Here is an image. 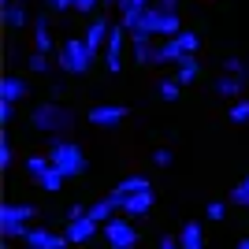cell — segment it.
<instances>
[{
  "instance_id": "1",
  "label": "cell",
  "mask_w": 249,
  "mask_h": 249,
  "mask_svg": "<svg viewBox=\"0 0 249 249\" xmlns=\"http://www.w3.org/2000/svg\"><path fill=\"white\" fill-rule=\"evenodd\" d=\"M30 123H34V130H41V134H67L74 126V112L60 101H45L30 112Z\"/></svg>"
},
{
  "instance_id": "2",
  "label": "cell",
  "mask_w": 249,
  "mask_h": 249,
  "mask_svg": "<svg viewBox=\"0 0 249 249\" xmlns=\"http://www.w3.org/2000/svg\"><path fill=\"white\" fill-rule=\"evenodd\" d=\"M49 164L60 171L63 178H74L86 171V153L78 142H71V138H56L49 145Z\"/></svg>"
},
{
  "instance_id": "3",
  "label": "cell",
  "mask_w": 249,
  "mask_h": 249,
  "mask_svg": "<svg viewBox=\"0 0 249 249\" xmlns=\"http://www.w3.org/2000/svg\"><path fill=\"white\" fill-rule=\"evenodd\" d=\"M134 34H142V37H178L182 34V19L178 15H171V11H160V8H145L142 11V19H138ZM130 34V37H134Z\"/></svg>"
},
{
  "instance_id": "4",
  "label": "cell",
  "mask_w": 249,
  "mask_h": 249,
  "mask_svg": "<svg viewBox=\"0 0 249 249\" xmlns=\"http://www.w3.org/2000/svg\"><path fill=\"white\" fill-rule=\"evenodd\" d=\"M34 216H37L34 205H0V234L4 238H26Z\"/></svg>"
},
{
  "instance_id": "5",
  "label": "cell",
  "mask_w": 249,
  "mask_h": 249,
  "mask_svg": "<svg viewBox=\"0 0 249 249\" xmlns=\"http://www.w3.org/2000/svg\"><path fill=\"white\" fill-rule=\"evenodd\" d=\"M201 49V37L194 30H182L178 37H167V41L156 45V63H182L186 56H194V52Z\"/></svg>"
},
{
  "instance_id": "6",
  "label": "cell",
  "mask_w": 249,
  "mask_h": 249,
  "mask_svg": "<svg viewBox=\"0 0 249 249\" xmlns=\"http://www.w3.org/2000/svg\"><path fill=\"white\" fill-rule=\"evenodd\" d=\"M89 67H93L89 45H86L82 37H67V41L60 45V71L63 74H86Z\"/></svg>"
},
{
  "instance_id": "7",
  "label": "cell",
  "mask_w": 249,
  "mask_h": 249,
  "mask_svg": "<svg viewBox=\"0 0 249 249\" xmlns=\"http://www.w3.org/2000/svg\"><path fill=\"white\" fill-rule=\"evenodd\" d=\"M138 227H134V219H126V216H115L104 223V242L112 249H134L138 246Z\"/></svg>"
},
{
  "instance_id": "8",
  "label": "cell",
  "mask_w": 249,
  "mask_h": 249,
  "mask_svg": "<svg viewBox=\"0 0 249 249\" xmlns=\"http://www.w3.org/2000/svg\"><path fill=\"white\" fill-rule=\"evenodd\" d=\"M108 197L115 201V208H119L126 219H142V216L153 212V190H134V194H115L112 190Z\"/></svg>"
},
{
  "instance_id": "9",
  "label": "cell",
  "mask_w": 249,
  "mask_h": 249,
  "mask_svg": "<svg viewBox=\"0 0 249 249\" xmlns=\"http://www.w3.org/2000/svg\"><path fill=\"white\" fill-rule=\"evenodd\" d=\"M126 115H130V108H126V104H93L86 119H89L93 126H104V130H108V126H119Z\"/></svg>"
},
{
  "instance_id": "10",
  "label": "cell",
  "mask_w": 249,
  "mask_h": 249,
  "mask_svg": "<svg viewBox=\"0 0 249 249\" xmlns=\"http://www.w3.org/2000/svg\"><path fill=\"white\" fill-rule=\"evenodd\" d=\"M67 246H71L67 234H56L49 227H30V234H26V249H67Z\"/></svg>"
},
{
  "instance_id": "11",
  "label": "cell",
  "mask_w": 249,
  "mask_h": 249,
  "mask_svg": "<svg viewBox=\"0 0 249 249\" xmlns=\"http://www.w3.org/2000/svg\"><path fill=\"white\" fill-rule=\"evenodd\" d=\"M112 26H115V22H108V19H93V22H89V26H86L82 41L89 45V52H93V56H101V52H104V45H108V37H112Z\"/></svg>"
},
{
  "instance_id": "12",
  "label": "cell",
  "mask_w": 249,
  "mask_h": 249,
  "mask_svg": "<svg viewBox=\"0 0 249 249\" xmlns=\"http://www.w3.org/2000/svg\"><path fill=\"white\" fill-rule=\"evenodd\" d=\"M123 37H126L123 26H112V37H108V45H104V63H108L112 74L123 71Z\"/></svg>"
},
{
  "instance_id": "13",
  "label": "cell",
  "mask_w": 249,
  "mask_h": 249,
  "mask_svg": "<svg viewBox=\"0 0 249 249\" xmlns=\"http://www.w3.org/2000/svg\"><path fill=\"white\" fill-rule=\"evenodd\" d=\"M97 231H101V223H97V219H89V216H82V219H71L63 234H67V242H71V246H82V242L93 238Z\"/></svg>"
},
{
  "instance_id": "14",
  "label": "cell",
  "mask_w": 249,
  "mask_h": 249,
  "mask_svg": "<svg viewBox=\"0 0 249 249\" xmlns=\"http://www.w3.org/2000/svg\"><path fill=\"white\" fill-rule=\"evenodd\" d=\"M216 93L223 97V101H242V93H246V78H242V74H219V78H216Z\"/></svg>"
},
{
  "instance_id": "15",
  "label": "cell",
  "mask_w": 249,
  "mask_h": 249,
  "mask_svg": "<svg viewBox=\"0 0 249 249\" xmlns=\"http://www.w3.org/2000/svg\"><path fill=\"white\" fill-rule=\"evenodd\" d=\"M178 246H182V249H205V231H201L197 219L182 223V231H178Z\"/></svg>"
},
{
  "instance_id": "16",
  "label": "cell",
  "mask_w": 249,
  "mask_h": 249,
  "mask_svg": "<svg viewBox=\"0 0 249 249\" xmlns=\"http://www.w3.org/2000/svg\"><path fill=\"white\" fill-rule=\"evenodd\" d=\"M22 97H26V82L15 78V74H4V78H0V101L15 104V101H22Z\"/></svg>"
},
{
  "instance_id": "17",
  "label": "cell",
  "mask_w": 249,
  "mask_h": 249,
  "mask_svg": "<svg viewBox=\"0 0 249 249\" xmlns=\"http://www.w3.org/2000/svg\"><path fill=\"white\" fill-rule=\"evenodd\" d=\"M26 22H30V15H26V8H22L19 0H15V4H4V26H8V30H22Z\"/></svg>"
},
{
  "instance_id": "18",
  "label": "cell",
  "mask_w": 249,
  "mask_h": 249,
  "mask_svg": "<svg viewBox=\"0 0 249 249\" xmlns=\"http://www.w3.org/2000/svg\"><path fill=\"white\" fill-rule=\"evenodd\" d=\"M130 41H134V60H138V63H156V45H153V37L134 34Z\"/></svg>"
},
{
  "instance_id": "19",
  "label": "cell",
  "mask_w": 249,
  "mask_h": 249,
  "mask_svg": "<svg viewBox=\"0 0 249 249\" xmlns=\"http://www.w3.org/2000/svg\"><path fill=\"white\" fill-rule=\"evenodd\" d=\"M49 49H52V30H49V22H45V15L37 22H34V52H45L49 56Z\"/></svg>"
},
{
  "instance_id": "20",
  "label": "cell",
  "mask_w": 249,
  "mask_h": 249,
  "mask_svg": "<svg viewBox=\"0 0 249 249\" xmlns=\"http://www.w3.org/2000/svg\"><path fill=\"white\" fill-rule=\"evenodd\" d=\"M112 212H115V201H112V197H101V201H93V205H89V219H97L101 227L108 223V219H115Z\"/></svg>"
},
{
  "instance_id": "21",
  "label": "cell",
  "mask_w": 249,
  "mask_h": 249,
  "mask_svg": "<svg viewBox=\"0 0 249 249\" xmlns=\"http://www.w3.org/2000/svg\"><path fill=\"white\" fill-rule=\"evenodd\" d=\"M156 93H160V101H178V93H182V82H178V78H160V82H156Z\"/></svg>"
},
{
  "instance_id": "22",
  "label": "cell",
  "mask_w": 249,
  "mask_h": 249,
  "mask_svg": "<svg viewBox=\"0 0 249 249\" xmlns=\"http://www.w3.org/2000/svg\"><path fill=\"white\" fill-rule=\"evenodd\" d=\"M34 182H37V186H41V190H45V194H56V190H60V186H63V182H67V178H63V175H60V171H56V167H49V171H45V175H41V178H34Z\"/></svg>"
},
{
  "instance_id": "23",
  "label": "cell",
  "mask_w": 249,
  "mask_h": 249,
  "mask_svg": "<svg viewBox=\"0 0 249 249\" xmlns=\"http://www.w3.org/2000/svg\"><path fill=\"white\" fill-rule=\"evenodd\" d=\"M197 71H201V67H197V60H194V56H186V60L178 63L175 78H178V82H182V86H190V82H194V78H197Z\"/></svg>"
},
{
  "instance_id": "24",
  "label": "cell",
  "mask_w": 249,
  "mask_h": 249,
  "mask_svg": "<svg viewBox=\"0 0 249 249\" xmlns=\"http://www.w3.org/2000/svg\"><path fill=\"white\" fill-rule=\"evenodd\" d=\"M134 190H153V182H149L145 175H130V178H123V182L115 186V194H134Z\"/></svg>"
},
{
  "instance_id": "25",
  "label": "cell",
  "mask_w": 249,
  "mask_h": 249,
  "mask_svg": "<svg viewBox=\"0 0 249 249\" xmlns=\"http://www.w3.org/2000/svg\"><path fill=\"white\" fill-rule=\"evenodd\" d=\"M49 156H41V153H34V156H26V171H30V175L34 178H41L45 175V171H49Z\"/></svg>"
},
{
  "instance_id": "26",
  "label": "cell",
  "mask_w": 249,
  "mask_h": 249,
  "mask_svg": "<svg viewBox=\"0 0 249 249\" xmlns=\"http://www.w3.org/2000/svg\"><path fill=\"white\" fill-rule=\"evenodd\" d=\"M231 205L249 208V175L242 178V182H234V190H231Z\"/></svg>"
},
{
  "instance_id": "27",
  "label": "cell",
  "mask_w": 249,
  "mask_h": 249,
  "mask_svg": "<svg viewBox=\"0 0 249 249\" xmlns=\"http://www.w3.org/2000/svg\"><path fill=\"white\" fill-rule=\"evenodd\" d=\"M231 123H249V97H242V101L231 104V115H227Z\"/></svg>"
},
{
  "instance_id": "28",
  "label": "cell",
  "mask_w": 249,
  "mask_h": 249,
  "mask_svg": "<svg viewBox=\"0 0 249 249\" xmlns=\"http://www.w3.org/2000/svg\"><path fill=\"white\" fill-rule=\"evenodd\" d=\"M26 63H30V71H34V74H49V71H52V63H49V56H45V52H34Z\"/></svg>"
},
{
  "instance_id": "29",
  "label": "cell",
  "mask_w": 249,
  "mask_h": 249,
  "mask_svg": "<svg viewBox=\"0 0 249 249\" xmlns=\"http://www.w3.org/2000/svg\"><path fill=\"white\" fill-rule=\"evenodd\" d=\"M205 216L212 219V223H223V216H227V205H223V201H208V205H205Z\"/></svg>"
},
{
  "instance_id": "30",
  "label": "cell",
  "mask_w": 249,
  "mask_h": 249,
  "mask_svg": "<svg viewBox=\"0 0 249 249\" xmlns=\"http://www.w3.org/2000/svg\"><path fill=\"white\" fill-rule=\"evenodd\" d=\"M11 160H15V153H11V142H8V134H4V138H0V167L8 171Z\"/></svg>"
},
{
  "instance_id": "31",
  "label": "cell",
  "mask_w": 249,
  "mask_h": 249,
  "mask_svg": "<svg viewBox=\"0 0 249 249\" xmlns=\"http://www.w3.org/2000/svg\"><path fill=\"white\" fill-rule=\"evenodd\" d=\"M223 74H242V78H246V63H242L238 56H227V60H223Z\"/></svg>"
},
{
  "instance_id": "32",
  "label": "cell",
  "mask_w": 249,
  "mask_h": 249,
  "mask_svg": "<svg viewBox=\"0 0 249 249\" xmlns=\"http://www.w3.org/2000/svg\"><path fill=\"white\" fill-rule=\"evenodd\" d=\"M171 160H175V156H171V149H156V153H153V164H156V167H171Z\"/></svg>"
},
{
  "instance_id": "33",
  "label": "cell",
  "mask_w": 249,
  "mask_h": 249,
  "mask_svg": "<svg viewBox=\"0 0 249 249\" xmlns=\"http://www.w3.org/2000/svg\"><path fill=\"white\" fill-rule=\"evenodd\" d=\"M11 119H15V104H8V101H0V126H8Z\"/></svg>"
},
{
  "instance_id": "34",
  "label": "cell",
  "mask_w": 249,
  "mask_h": 249,
  "mask_svg": "<svg viewBox=\"0 0 249 249\" xmlns=\"http://www.w3.org/2000/svg\"><path fill=\"white\" fill-rule=\"evenodd\" d=\"M101 0H74V11H82V15H89V11L97 8Z\"/></svg>"
},
{
  "instance_id": "35",
  "label": "cell",
  "mask_w": 249,
  "mask_h": 249,
  "mask_svg": "<svg viewBox=\"0 0 249 249\" xmlns=\"http://www.w3.org/2000/svg\"><path fill=\"white\" fill-rule=\"evenodd\" d=\"M45 8H52V11H67V8H74V0H45Z\"/></svg>"
},
{
  "instance_id": "36",
  "label": "cell",
  "mask_w": 249,
  "mask_h": 249,
  "mask_svg": "<svg viewBox=\"0 0 249 249\" xmlns=\"http://www.w3.org/2000/svg\"><path fill=\"white\" fill-rule=\"evenodd\" d=\"M82 216H89V208H82V205H71V208H67V223H71V219H82Z\"/></svg>"
},
{
  "instance_id": "37",
  "label": "cell",
  "mask_w": 249,
  "mask_h": 249,
  "mask_svg": "<svg viewBox=\"0 0 249 249\" xmlns=\"http://www.w3.org/2000/svg\"><path fill=\"white\" fill-rule=\"evenodd\" d=\"M156 8H160V11H171V15H178V0H160Z\"/></svg>"
},
{
  "instance_id": "38",
  "label": "cell",
  "mask_w": 249,
  "mask_h": 249,
  "mask_svg": "<svg viewBox=\"0 0 249 249\" xmlns=\"http://www.w3.org/2000/svg\"><path fill=\"white\" fill-rule=\"evenodd\" d=\"M160 249H182V246H178V238H160Z\"/></svg>"
},
{
  "instance_id": "39",
  "label": "cell",
  "mask_w": 249,
  "mask_h": 249,
  "mask_svg": "<svg viewBox=\"0 0 249 249\" xmlns=\"http://www.w3.org/2000/svg\"><path fill=\"white\" fill-rule=\"evenodd\" d=\"M234 249H249V238H242V242H238V246H234Z\"/></svg>"
}]
</instances>
